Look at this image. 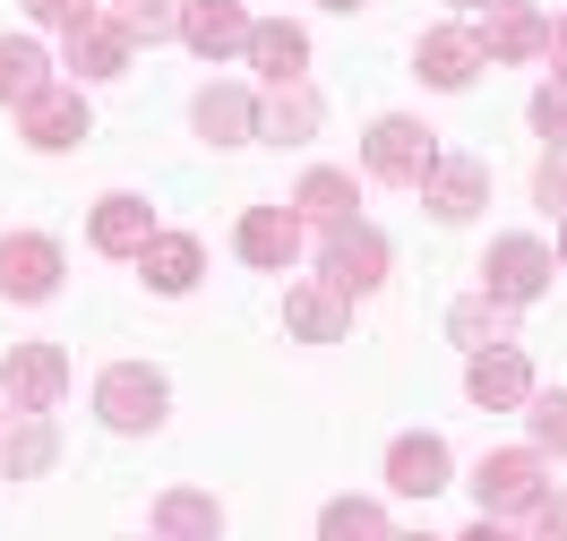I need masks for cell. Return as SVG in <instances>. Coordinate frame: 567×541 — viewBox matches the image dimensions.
<instances>
[{
    "mask_svg": "<svg viewBox=\"0 0 567 541\" xmlns=\"http://www.w3.org/2000/svg\"><path fill=\"white\" fill-rule=\"evenodd\" d=\"M361 164H370L379 180H395V189H422V180L439 173V129H422V121L388 112V121L361 138Z\"/></svg>",
    "mask_w": 567,
    "mask_h": 541,
    "instance_id": "cell-1",
    "label": "cell"
},
{
    "mask_svg": "<svg viewBox=\"0 0 567 541\" xmlns=\"http://www.w3.org/2000/svg\"><path fill=\"white\" fill-rule=\"evenodd\" d=\"M550 275H559V258L542 250V241H525V232L491 241V258H482V292H491V301H507V310L542 301V284H550Z\"/></svg>",
    "mask_w": 567,
    "mask_h": 541,
    "instance_id": "cell-2",
    "label": "cell"
},
{
    "mask_svg": "<svg viewBox=\"0 0 567 541\" xmlns=\"http://www.w3.org/2000/svg\"><path fill=\"white\" fill-rule=\"evenodd\" d=\"M542 490H550V481H542V456H533V447H498V456L473 465V499H482V516H525Z\"/></svg>",
    "mask_w": 567,
    "mask_h": 541,
    "instance_id": "cell-3",
    "label": "cell"
},
{
    "mask_svg": "<svg viewBox=\"0 0 567 541\" xmlns=\"http://www.w3.org/2000/svg\"><path fill=\"white\" fill-rule=\"evenodd\" d=\"M0 387H9L18 413H52L61 387H70V353L61 344H9L0 353Z\"/></svg>",
    "mask_w": 567,
    "mask_h": 541,
    "instance_id": "cell-4",
    "label": "cell"
},
{
    "mask_svg": "<svg viewBox=\"0 0 567 541\" xmlns=\"http://www.w3.org/2000/svg\"><path fill=\"white\" fill-rule=\"evenodd\" d=\"M95 413H104L112 430H155L164 422V378L146 361H121V370L95 378Z\"/></svg>",
    "mask_w": 567,
    "mask_h": 541,
    "instance_id": "cell-5",
    "label": "cell"
},
{
    "mask_svg": "<svg viewBox=\"0 0 567 541\" xmlns=\"http://www.w3.org/2000/svg\"><path fill=\"white\" fill-rule=\"evenodd\" d=\"M327 284L344 292V301H361V292L388 284V241H379V232H370L361 216L327 232Z\"/></svg>",
    "mask_w": 567,
    "mask_h": 541,
    "instance_id": "cell-6",
    "label": "cell"
},
{
    "mask_svg": "<svg viewBox=\"0 0 567 541\" xmlns=\"http://www.w3.org/2000/svg\"><path fill=\"white\" fill-rule=\"evenodd\" d=\"M52 292H61V241L9 232L0 241V301H52Z\"/></svg>",
    "mask_w": 567,
    "mask_h": 541,
    "instance_id": "cell-7",
    "label": "cell"
},
{
    "mask_svg": "<svg viewBox=\"0 0 567 541\" xmlns=\"http://www.w3.org/2000/svg\"><path fill=\"white\" fill-rule=\"evenodd\" d=\"M18 129H27V146L61 155V146H78V138H86V95L52 77V86H43L35 104H18Z\"/></svg>",
    "mask_w": 567,
    "mask_h": 541,
    "instance_id": "cell-8",
    "label": "cell"
},
{
    "mask_svg": "<svg viewBox=\"0 0 567 541\" xmlns=\"http://www.w3.org/2000/svg\"><path fill=\"white\" fill-rule=\"evenodd\" d=\"M181 43H189L198 61L249 52V9L241 0H181Z\"/></svg>",
    "mask_w": 567,
    "mask_h": 541,
    "instance_id": "cell-9",
    "label": "cell"
},
{
    "mask_svg": "<svg viewBox=\"0 0 567 541\" xmlns=\"http://www.w3.org/2000/svg\"><path fill=\"white\" fill-rule=\"evenodd\" d=\"M482 198H491V173L473 164V155H439V173L422 180V207L439 223H464V216H482Z\"/></svg>",
    "mask_w": 567,
    "mask_h": 541,
    "instance_id": "cell-10",
    "label": "cell"
},
{
    "mask_svg": "<svg viewBox=\"0 0 567 541\" xmlns=\"http://www.w3.org/2000/svg\"><path fill=\"white\" fill-rule=\"evenodd\" d=\"M482 61H533L542 43H550V18L525 9V0H491V18H482Z\"/></svg>",
    "mask_w": 567,
    "mask_h": 541,
    "instance_id": "cell-11",
    "label": "cell"
},
{
    "mask_svg": "<svg viewBox=\"0 0 567 541\" xmlns=\"http://www.w3.org/2000/svg\"><path fill=\"white\" fill-rule=\"evenodd\" d=\"M464 396L482 404V413L533 404V370H525V353H516V344H507V353H473V370H464Z\"/></svg>",
    "mask_w": 567,
    "mask_h": 541,
    "instance_id": "cell-12",
    "label": "cell"
},
{
    "mask_svg": "<svg viewBox=\"0 0 567 541\" xmlns=\"http://www.w3.org/2000/svg\"><path fill=\"white\" fill-rule=\"evenodd\" d=\"M284 326H292V335H301V344H336V335H344V326H353V301H344V292L327 284H301V292H284Z\"/></svg>",
    "mask_w": 567,
    "mask_h": 541,
    "instance_id": "cell-13",
    "label": "cell"
},
{
    "mask_svg": "<svg viewBox=\"0 0 567 541\" xmlns=\"http://www.w3.org/2000/svg\"><path fill=\"white\" fill-rule=\"evenodd\" d=\"M388 490H404V499H439V490H447V447H439L430 430L395 438V447H388Z\"/></svg>",
    "mask_w": 567,
    "mask_h": 541,
    "instance_id": "cell-14",
    "label": "cell"
},
{
    "mask_svg": "<svg viewBox=\"0 0 567 541\" xmlns=\"http://www.w3.org/2000/svg\"><path fill=\"white\" fill-rule=\"evenodd\" d=\"M86 232H95V250H104V258H138L146 241H155V207H146V198H130V189H112Z\"/></svg>",
    "mask_w": 567,
    "mask_h": 541,
    "instance_id": "cell-15",
    "label": "cell"
},
{
    "mask_svg": "<svg viewBox=\"0 0 567 541\" xmlns=\"http://www.w3.org/2000/svg\"><path fill=\"white\" fill-rule=\"evenodd\" d=\"M233 241H241L249 267H292V258H301V216H292V207H249Z\"/></svg>",
    "mask_w": 567,
    "mask_h": 541,
    "instance_id": "cell-16",
    "label": "cell"
},
{
    "mask_svg": "<svg viewBox=\"0 0 567 541\" xmlns=\"http://www.w3.org/2000/svg\"><path fill=\"white\" fill-rule=\"evenodd\" d=\"M447 335H456L464 353H507L516 344V310L491 301V292H464L456 310H447Z\"/></svg>",
    "mask_w": 567,
    "mask_h": 541,
    "instance_id": "cell-17",
    "label": "cell"
},
{
    "mask_svg": "<svg viewBox=\"0 0 567 541\" xmlns=\"http://www.w3.org/2000/svg\"><path fill=\"white\" fill-rule=\"evenodd\" d=\"M413 70H422V77H430V86H447V95H456L464 77L482 70V43L464 35V27H430V35H422V43H413Z\"/></svg>",
    "mask_w": 567,
    "mask_h": 541,
    "instance_id": "cell-18",
    "label": "cell"
},
{
    "mask_svg": "<svg viewBox=\"0 0 567 541\" xmlns=\"http://www.w3.org/2000/svg\"><path fill=\"white\" fill-rule=\"evenodd\" d=\"M249 61H258L267 86H301V70H310V35L284 27V18H267V27H249Z\"/></svg>",
    "mask_w": 567,
    "mask_h": 541,
    "instance_id": "cell-19",
    "label": "cell"
},
{
    "mask_svg": "<svg viewBox=\"0 0 567 541\" xmlns=\"http://www.w3.org/2000/svg\"><path fill=\"white\" fill-rule=\"evenodd\" d=\"M189 121H198V138H207V146H241V138H258V104H249L241 86H207V95L189 104Z\"/></svg>",
    "mask_w": 567,
    "mask_h": 541,
    "instance_id": "cell-20",
    "label": "cell"
},
{
    "mask_svg": "<svg viewBox=\"0 0 567 541\" xmlns=\"http://www.w3.org/2000/svg\"><path fill=\"white\" fill-rule=\"evenodd\" d=\"M155 541H224V507L207 490H164L155 499Z\"/></svg>",
    "mask_w": 567,
    "mask_h": 541,
    "instance_id": "cell-21",
    "label": "cell"
},
{
    "mask_svg": "<svg viewBox=\"0 0 567 541\" xmlns=\"http://www.w3.org/2000/svg\"><path fill=\"white\" fill-rule=\"evenodd\" d=\"M138 275H146L155 292H189L198 275H207V258H198V241H189V232H155V241L138 250Z\"/></svg>",
    "mask_w": 567,
    "mask_h": 541,
    "instance_id": "cell-22",
    "label": "cell"
},
{
    "mask_svg": "<svg viewBox=\"0 0 567 541\" xmlns=\"http://www.w3.org/2000/svg\"><path fill=\"white\" fill-rule=\"evenodd\" d=\"M70 70L78 77H121V70H130V35L112 27L104 9H95L86 27H70Z\"/></svg>",
    "mask_w": 567,
    "mask_h": 541,
    "instance_id": "cell-23",
    "label": "cell"
},
{
    "mask_svg": "<svg viewBox=\"0 0 567 541\" xmlns=\"http://www.w3.org/2000/svg\"><path fill=\"white\" fill-rule=\"evenodd\" d=\"M353 207H361L353 173H310L301 189H292V216H301V223H319V232H336V223H353Z\"/></svg>",
    "mask_w": 567,
    "mask_h": 541,
    "instance_id": "cell-24",
    "label": "cell"
},
{
    "mask_svg": "<svg viewBox=\"0 0 567 541\" xmlns=\"http://www.w3.org/2000/svg\"><path fill=\"white\" fill-rule=\"evenodd\" d=\"M319 129V95L310 86H276L267 104H258V138H276V146H301Z\"/></svg>",
    "mask_w": 567,
    "mask_h": 541,
    "instance_id": "cell-25",
    "label": "cell"
},
{
    "mask_svg": "<svg viewBox=\"0 0 567 541\" xmlns=\"http://www.w3.org/2000/svg\"><path fill=\"white\" fill-rule=\"evenodd\" d=\"M52 456H61V430H52L43 413H27L18 430L0 438V465H9V481H35V472H52Z\"/></svg>",
    "mask_w": 567,
    "mask_h": 541,
    "instance_id": "cell-26",
    "label": "cell"
},
{
    "mask_svg": "<svg viewBox=\"0 0 567 541\" xmlns=\"http://www.w3.org/2000/svg\"><path fill=\"white\" fill-rule=\"evenodd\" d=\"M43 86H52V61L27 35H0V104H35Z\"/></svg>",
    "mask_w": 567,
    "mask_h": 541,
    "instance_id": "cell-27",
    "label": "cell"
},
{
    "mask_svg": "<svg viewBox=\"0 0 567 541\" xmlns=\"http://www.w3.org/2000/svg\"><path fill=\"white\" fill-rule=\"evenodd\" d=\"M112 27L130 43H164L181 35V0H112Z\"/></svg>",
    "mask_w": 567,
    "mask_h": 541,
    "instance_id": "cell-28",
    "label": "cell"
},
{
    "mask_svg": "<svg viewBox=\"0 0 567 541\" xmlns=\"http://www.w3.org/2000/svg\"><path fill=\"white\" fill-rule=\"evenodd\" d=\"M319 541H388V516H379V499H336L319 516Z\"/></svg>",
    "mask_w": 567,
    "mask_h": 541,
    "instance_id": "cell-29",
    "label": "cell"
},
{
    "mask_svg": "<svg viewBox=\"0 0 567 541\" xmlns=\"http://www.w3.org/2000/svg\"><path fill=\"white\" fill-rule=\"evenodd\" d=\"M533 129H542L550 146H567V77H550V86L533 95Z\"/></svg>",
    "mask_w": 567,
    "mask_h": 541,
    "instance_id": "cell-30",
    "label": "cell"
},
{
    "mask_svg": "<svg viewBox=\"0 0 567 541\" xmlns=\"http://www.w3.org/2000/svg\"><path fill=\"white\" fill-rule=\"evenodd\" d=\"M533 438L550 456H567V396H533Z\"/></svg>",
    "mask_w": 567,
    "mask_h": 541,
    "instance_id": "cell-31",
    "label": "cell"
},
{
    "mask_svg": "<svg viewBox=\"0 0 567 541\" xmlns=\"http://www.w3.org/2000/svg\"><path fill=\"white\" fill-rule=\"evenodd\" d=\"M525 524H533V541H567V490H542L525 507Z\"/></svg>",
    "mask_w": 567,
    "mask_h": 541,
    "instance_id": "cell-32",
    "label": "cell"
},
{
    "mask_svg": "<svg viewBox=\"0 0 567 541\" xmlns=\"http://www.w3.org/2000/svg\"><path fill=\"white\" fill-rule=\"evenodd\" d=\"M27 18H35V27H61V35H70V27H86V18H95V0H27Z\"/></svg>",
    "mask_w": 567,
    "mask_h": 541,
    "instance_id": "cell-33",
    "label": "cell"
},
{
    "mask_svg": "<svg viewBox=\"0 0 567 541\" xmlns=\"http://www.w3.org/2000/svg\"><path fill=\"white\" fill-rule=\"evenodd\" d=\"M533 198H542L550 216H567V146H550V164H542V180H533Z\"/></svg>",
    "mask_w": 567,
    "mask_h": 541,
    "instance_id": "cell-34",
    "label": "cell"
},
{
    "mask_svg": "<svg viewBox=\"0 0 567 541\" xmlns=\"http://www.w3.org/2000/svg\"><path fill=\"white\" fill-rule=\"evenodd\" d=\"M542 52H550V61H559V77H567V18L550 27V43H542Z\"/></svg>",
    "mask_w": 567,
    "mask_h": 541,
    "instance_id": "cell-35",
    "label": "cell"
},
{
    "mask_svg": "<svg viewBox=\"0 0 567 541\" xmlns=\"http://www.w3.org/2000/svg\"><path fill=\"white\" fill-rule=\"evenodd\" d=\"M464 541H507V533H498V524H491V516H482V524H473V533H464Z\"/></svg>",
    "mask_w": 567,
    "mask_h": 541,
    "instance_id": "cell-36",
    "label": "cell"
},
{
    "mask_svg": "<svg viewBox=\"0 0 567 541\" xmlns=\"http://www.w3.org/2000/svg\"><path fill=\"white\" fill-rule=\"evenodd\" d=\"M388 541H430V533H388Z\"/></svg>",
    "mask_w": 567,
    "mask_h": 541,
    "instance_id": "cell-37",
    "label": "cell"
},
{
    "mask_svg": "<svg viewBox=\"0 0 567 541\" xmlns=\"http://www.w3.org/2000/svg\"><path fill=\"white\" fill-rule=\"evenodd\" d=\"M327 9H361V0H327Z\"/></svg>",
    "mask_w": 567,
    "mask_h": 541,
    "instance_id": "cell-38",
    "label": "cell"
},
{
    "mask_svg": "<svg viewBox=\"0 0 567 541\" xmlns=\"http://www.w3.org/2000/svg\"><path fill=\"white\" fill-rule=\"evenodd\" d=\"M464 9H491V0H464Z\"/></svg>",
    "mask_w": 567,
    "mask_h": 541,
    "instance_id": "cell-39",
    "label": "cell"
},
{
    "mask_svg": "<svg viewBox=\"0 0 567 541\" xmlns=\"http://www.w3.org/2000/svg\"><path fill=\"white\" fill-rule=\"evenodd\" d=\"M559 250H567V241H559Z\"/></svg>",
    "mask_w": 567,
    "mask_h": 541,
    "instance_id": "cell-40",
    "label": "cell"
}]
</instances>
